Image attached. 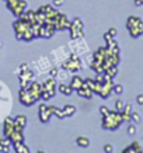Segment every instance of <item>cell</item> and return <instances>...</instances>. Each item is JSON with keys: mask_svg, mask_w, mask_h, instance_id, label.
Listing matches in <instances>:
<instances>
[{"mask_svg": "<svg viewBox=\"0 0 143 153\" xmlns=\"http://www.w3.org/2000/svg\"><path fill=\"white\" fill-rule=\"evenodd\" d=\"M13 28H14V33L17 35L19 39H24V41H33L35 38V34L33 31V25L30 21L24 20L20 17L17 21H14L13 24Z\"/></svg>", "mask_w": 143, "mask_h": 153, "instance_id": "1", "label": "cell"}, {"mask_svg": "<svg viewBox=\"0 0 143 153\" xmlns=\"http://www.w3.org/2000/svg\"><path fill=\"white\" fill-rule=\"evenodd\" d=\"M122 122H124V120H122L121 112L115 110V111H110L107 115L102 117L101 126L104 128V129L114 131V129H116V128H119Z\"/></svg>", "mask_w": 143, "mask_h": 153, "instance_id": "2", "label": "cell"}, {"mask_svg": "<svg viewBox=\"0 0 143 153\" xmlns=\"http://www.w3.org/2000/svg\"><path fill=\"white\" fill-rule=\"evenodd\" d=\"M62 69H66L69 70V72H77V70L83 69V60L80 58V55L77 53H72L66 58L63 62H62Z\"/></svg>", "mask_w": 143, "mask_h": 153, "instance_id": "3", "label": "cell"}, {"mask_svg": "<svg viewBox=\"0 0 143 153\" xmlns=\"http://www.w3.org/2000/svg\"><path fill=\"white\" fill-rule=\"evenodd\" d=\"M69 33L72 39H77V38H83L84 35V25H83V20L76 17L73 21H70L69 25Z\"/></svg>", "mask_w": 143, "mask_h": 153, "instance_id": "4", "label": "cell"}, {"mask_svg": "<svg viewBox=\"0 0 143 153\" xmlns=\"http://www.w3.org/2000/svg\"><path fill=\"white\" fill-rule=\"evenodd\" d=\"M126 27H128L130 35L133 38L143 34V21L140 19H138V17H129L128 21H126Z\"/></svg>", "mask_w": 143, "mask_h": 153, "instance_id": "5", "label": "cell"}, {"mask_svg": "<svg viewBox=\"0 0 143 153\" xmlns=\"http://www.w3.org/2000/svg\"><path fill=\"white\" fill-rule=\"evenodd\" d=\"M52 24H53V27L56 28V31H63V30H67V28H69L70 21L66 14L59 13L55 19L52 20Z\"/></svg>", "mask_w": 143, "mask_h": 153, "instance_id": "6", "label": "cell"}, {"mask_svg": "<svg viewBox=\"0 0 143 153\" xmlns=\"http://www.w3.org/2000/svg\"><path fill=\"white\" fill-rule=\"evenodd\" d=\"M20 87H27L28 84L33 82L34 79V70L33 69H27L20 72Z\"/></svg>", "mask_w": 143, "mask_h": 153, "instance_id": "7", "label": "cell"}, {"mask_svg": "<svg viewBox=\"0 0 143 153\" xmlns=\"http://www.w3.org/2000/svg\"><path fill=\"white\" fill-rule=\"evenodd\" d=\"M38 115H39V121H41L42 124H48L49 120H51V117L53 115L52 111L49 110V107L45 105V104H41L39 108H38Z\"/></svg>", "mask_w": 143, "mask_h": 153, "instance_id": "8", "label": "cell"}, {"mask_svg": "<svg viewBox=\"0 0 143 153\" xmlns=\"http://www.w3.org/2000/svg\"><path fill=\"white\" fill-rule=\"evenodd\" d=\"M42 91H46V93L51 96V98L56 94V80L55 77H49L48 80H45L42 83Z\"/></svg>", "mask_w": 143, "mask_h": 153, "instance_id": "9", "label": "cell"}, {"mask_svg": "<svg viewBox=\"0 0 143 153\" xmlns=\"http://www.w3.org/2000/svg\"><path fill=\"white\" fill-rule=\"evenodd\" d=\"M13 150L16 153H30L31 152L24 142H14L13 143Z\"/></svg>", "mask_w": 143, "mask_h": 153, "instance_id": "10", "label": "cell"}, {"mask_svg": "<svg viewBox=\"0 0 143 153\" xmlns=\"http://www.w3.org/2000/svg\"><path fill=\"white\" fill-rule=\"evenodd\" d=\"M121 115H122L124 122H129V121H130V115H132V105H130V104H125L124 110L121 111Z\"/></svg>", "mask_w": 143, "mask_h": 153, "instance_id": "11", "label": "cell"}, {"mask_svg": "<svg viewBox=\"0 0 143 153\" xmlns=\"http://www.w3.org/2000/svg\"><path fill=\"white\" fill-rule=\"evenodd\" d=\"M83 82H84V79H82L80 76H73L72 80H70V87L73 88V90H79V88L83 86Z\"/></svg>", "mask_w": 143, "mask_h": 153, "instance_id": "12", "label": "cell"}, {"mask_svg": "<svg viewBox=\"0 0 143 153\" xmlns=\"http://www.w3.org/2000/svg\"><path fill=\"white\" fill-rule=\"evenodd\" d=\"M76 91H77V94L80 96V97H83V98H91L93 97V93H94L91 88L83 87V86L79 88V90H76Z\"/></svg>", "mask_w": 143, "mask_h": 153, "instance_id": "13", "label": "cell"}, {"mask_svg": "<svg viewBox=\"0 0 143 153\" xmlns=\"http://www.w3.org/2000/svg\"><path fill=\"white\" fill-rule=\"evenodd\" d=\"M128 152H136V153H142L143 149L142 146H140V143L139 142H133L132 145H129L126 149H124V153H128Z\"/></svg>", "mask_w": 143, "mask_h": 153, "instance_id": "14", "label": "cell"}, {"mask_svg": "<svg viewBox=\"0 0 143 153\" xmlns=\"http://www.w3.org/2000/svg\"><path fill=\"white\" fill-rule=\"evenodd\" d=\"M27 117L23 115V114H19V115L14 118V124L17 126H21V128H25V125H27Z\"/></svg>", "mask_w": 143, "mask_h": 153, "instance_id": "15", "label": "cell"}, {"mask_svg": "<svg viewBox=\"0 0 143 153\" xmlns=\"http://www.w3.org/2000/svg\"><path fill=\"white\" fill-rule=\"evenodd\" d=\"M76 143L79 145V148H88L90 139H88L87 136H79L77 139H76Z\"/></svg>", "mask_w": 143, "mask_h": 153, "instance_id": "16", "label": "cell"}, {"mask_svg": "<svg viewBox=\"0 0 143 153\" xmlns=\"http://www.w3.org/2000/svg\"><path fill=\"white\" fill-rule=\"evenodd\" d=\"M59 91L62 94H65V96H70L72 94V91H73V88L70 87V84L67 86V84H65V83H62V84H59Z\"/></svg>", "mask_w": 143, "mask_h": 153, "instance_id": "17", "label": "cell"}, {"mask_svg": "<svg viewBox=\"0 0 143 153\" xmlns=\"http://www.w3.org/2000/svg\"><path fill=\"white\" fill-rule=\"evenodd\" d=\"M63 114H65V117H72L76 112V107L72 105V104H67V105H65L63 108Z\"/></svg>", "mask_w": 143, "mask_h": 153, "instance_id": "18", "label": "cell"}, {"mask_svg": "<svg viewBox=\"0 0 143 153\" xmlns=\"http://www.w3.org/2000/svg\"><path fill=\"white\" fill-rule=\"evenodd\" d=\"M105 73L108 74V76H111L112 79H114V77L116 76V73H118V69H116V66H110V68L105 70Z\"/></svg>", "mask_w": 143, "mask_h": 153, "instance_id": "19", "label": "cell"}, {"mask_svg": "<svg viewBox=\"0 0 143 153\" xmlns=\"http://www.w3.org/2000/svg\"><path fill=\"white\" fill-rule=\"evenodd\" d=\"M124 107H125V102L122 101V100H121V98H118V100H116L115 101V110L116 111H122V110H124Z\"/></svg>", "mask_w": 143, "mask_h": 153, "instance_id": "20", "label": "cell"}, {"mask_svg": "<svg viewBox=\"0 0 143 153\" xmlns=\"http://www.w3.org/2000/svg\"><path fill=\"white\" fill-rule=\"evenodd\" d=\"M112 91H114V93H116V94H122V93H124V86H122V84H114Z\"/></svg>", "mask_w": 143, "mask_h": 153, "instance_id": "21", "label": "cell"}, {"mask_svg": "<svg viewBox=\"0 0 143 153\" xmlns=\"http://www.w3.org/2000/svg\"><path fill=\"white\" fill-rule=\"evenodd\" d=\"M130 120H132V121H135L136 124H139V122L142 121V117L139 115V112H135V111H132V115H130Z\"/></svg>", "mask_w": 143, "mask_h": 153, "instance_id": "22", "label": "cell"}, {"mask_svg": "<svg viewBox=\"0 0 143 153\" xmlns=\"http://www.w3.org/2000/svg\"><path fill=\"white\" fill-rule=\"evenodd\" d=\"M48 73H49V76H51V77H56V76H58V73H59V70L56 69V68H51V69L48 70Z\"/></svg>", "mask_w": 143, "mask_h": 153, "instance_id": "23", "label": "cell"}, {"mask_svg": "<svg viewBox=\"0 0 143 153\" xmlns=\"http://www.w3.org/2000/svg\"><path fill=\"white\" fill-rule=\"evenodd\" d=\"M128 134L129 135H136V125L130 124V125L128 126Z\"/></svg>", "mask_w": 143, "mask_h": 153, "instance_id": "24", "label": "cell"}, {"mask_svg": "<svg viewBox=\"0 0 143 153\" xmlns=\"http://www.w3.org/2000/svg\"><path fill=\"white\" fill-rule=\"evenodd\" d=\"M104 152H107V153H112V152H114V146H112L111 143L105 145V146H104Z\"/></svg>", "mask_w": 143, "mask_h": 153, "instance_id": "25", "label": "cell"}, {"mask_svg": "<svg viewBox=\"0 0 143 153\" xmlns=\"http://www.w3.org/2000/svg\"><path fill=\"white\" fill-rule=\"evenodd\" d=\"M108 34H110L111 37H114V38H115V37H116V34H118V30L112 27V28H110V30H108Z\"/></svg>", "mask_w": 143, "mask_h": 153, "instance_id": "26", "label": "cell"}, {"mask_svg": "<svg viewBox=\"0 0 143 153\" xmlns=\"http://www.w3.org/2000/svg\"><path fill=\"white\" fill-rule=\"evenodd\" d=\"M100 112H101V115L104 117V115H107V114H108V112H110V110H108V107L102 105L101 108H100Z\"/></svg>", "mask_w": 143, "mask_h": 153, "instance_id": "27", "label": "cell"}, {"mask_svg": "<svg viewBox=\"0 0 143 153\" xmlns=\"http://www.w3.org/2000/svg\"><path fill=\"white\" fill-rule=\"evenodd\" d=\"M136 102H138L139 105H143V94H139L138 97H136Z\"/></svg>", "mask_w": 143, "mask_h": 153, "instance_id": "28", "label": "cell"}, {"mask_svg": "<svg viewBox=\"0 0 143 153\" xmlns=\"http://www.w3.org/2000/svg\"><path fill=\"white\" fill-rule=\"evenodd\" d=\"M63 0H55V6H62Z\"/></svg>", "mask_w": 143, "mask_h": 153, "instance_id": "29", "label": "cell"}]
</instances>
